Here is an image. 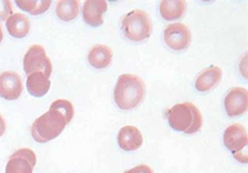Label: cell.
Here are the masks:
<instances>
[{
	"label": "cell",
	"instance_id": "cell-1",
	"mask_svg": "<svg viewBox=\"0 0 248 173\" xmlns=\"http://www.w3.org/2000/svg\"><path fill=\"white\" fill-rule=\"evenodd\" d=\"M145 96V83L137 74L124 73L118 78L114 89L117 106L124 111L137 107Z\"/></svg>",
	"mask_w": 248,
	"mask_h": 173
},
{
	"label": "cell",
	"instance_id": "cell-2",
	"mask_svg": "<svg viewBox=\"0 0 248 173\" xmlns=\"http://www.w3.org/2000/svg\"><path fill=\"white\" fill-rule=\"evenodd\" d=\"M71 120L64 116L55 105L40 116L31 127V135L35 142L44 144L57 138Z\"/></svg>",
	"mask_w": 248,
	"mask_h": 173
},
{
	"label": "cell",
	"instance_id": "cell-3",
	"mask_svg": "<svg viewBox=\"0 0 248 173\" xmlns=\"http://www.w3.org/2000/svg\"><path fill=\"white\" fill-rule=\"evenodd\" d=\"M169 123L172 130L186 134L197 133L202 127V116L192 102L176 104L167 112Z\"/></svg>",
	"mask_w": 248,
	"mask_h": 173
},
{
	"label": "cell",
	"instance_id": "cell-4",
	"mask_svg": "<svg viewBox=\"0 0 248 173\" xmlns=\"http://www.w3.org/2000/svg\"><path fill=\"white\" fill-rule=\"evenodd\" d=\"M122 29L128 40L142 42L152 35L153 24L149 15L143 10H133L122 20Z\"/></svg>",
	"mask_w": 248,
	"mask_h": 173
},
{
	"label": "cell",
	"instance_id": "cell-5",
	"mask_svg": "<svg viewBox=\"0 0 248 173\" xmlns=\"http://www.w3.org/2000/svg\"><path fill=\"white\" fill-rule=\"evenodd\" d=\"M224 144L236 160L242 164H247L246 147L248 144V135L245 127L240 123L231 124L225 130Z\"/></svg>",
	"mask_w": 248,
	"mask_h": 173
},
{
	"label": "cell",
	"instance_id": "cell-6",
	"mask_svg": "<svg viewBox=\"0 0 248 173\" xmlns=\"http://www.w3.org/2000/svg\"><path fill=\"white\" fill-rule=\"evenodd\" d=\"M24 70L27 74L43 72L47 78L52 73V64L47 57L44 47L32 45L24 57Z\"/></svg>",
	"mask_w": 248,
	"mask_h": 173
},
{
	"label": "cell",
	"instance_id": "cell-7",
	"mask_svg": "<svg viewBox=\"0 0 248 173\" xmlns=\"http://www.w3.org/2000/svg\"><path fill=\"white\" fill-rule=\"evenodd\" d=\"M164 41L170 49L176 51L185 50L191 45L192 33L186 25L181 23L171 24L164 30Z\"/></svg>",
	"mask_w": 248,
	"mask_h": 173
},
{
	"label": "cell",
	"instance_id": "cell-8",
	"mask_svg": "<svg viewBox=\"0 0 248 173\" xmlns=\"http://www.w3.org/2000/svg\"><path fill=\"white\" fill-rule=\"evenodd\" d=\"M36 154L28 148H23L10 156L5 166V173H33Z\"/></svg>",
	"mask_w": 248,
	"mask_h": 173
},
{
	"label": "cell",
	"instance_id": "cell-9",
	"mask_svg": "<svg viewBox=\"0 0 248 173\" xmlns=\"http://www.w3.org/2000/svg\"><path fill=\"white\" fill-rule=\"evenodd\" d=\"M23 93V81L15 72H3L0 73V97L13 101L18 99Z\"/></svg>",
	"mask_w": 248,
	"mask_h": 173
},
{
	"label": "cell",
	"instance_id": "cell-10",
	"mask_svg": "<svg viewBox=\"0 0 248 173\" xmlns=\"http://www.w3.org/2000/svg\"><path fill=\"white\" fill-rule=\"evenodd\" d=\"M248 93L245 88L233 87L225 97V109L230 117H238L247 111Z\"/></svg>",
	"mask_w": 248,
	"mask_h": 173
},
{
	"label": "cell",
	"instance_id": "cell-11",
	"mask_svg": "<svg viewBox=\"0 0 248 173\" xmlns=\"http://www.w3.org/2000/svg\"><path fill=\"white\" fill-rule=\"evenodd\" d=\"M107 10L108 2L105 0H86L82 9L83 19L91 27H99L104 24V14Z\"/></svg>",
	"mask_w": 248,
	"mask_h": 173
},
{
	"label": "cell",
	"instance_id": "cell-12",
	"mask_svg": "<svg viewBox=\"0 0 248 173\" xmlns=\"http://www.w3.org/2000/svg\"><path fill=\"white\" fill-rule=\"evenodd\" d=\"M117 143L121 149L125 151H136L142 147L143 136L137 127L126 126L120 130Z\"/></svg>",
	"mask_w": 248,
	"mask_h": 173
},
{
	"label": "cell",
	"instance_id": "cell-13",
	"mask_svg": "<svg viewBox=\"0 0 248 173\" xmlns=\"http://www.w3.org/2000/svg\"><path fill=\"white\" fill-rule=\"evenodd\" d=\"M222 77V69L217 66H210L199 73L195 81V87L202 93L209 91L220 82Z\"/></svg>",
	"mask_w": 248,
	"mask_h": 173
},
{
	"label": "cell",
	"instance_id": "cell-14",
	"mask_svg": "<svg viewBox=\"0 0 248 173\" xmlns=\"http://www.w3.org/2000/svg\"><path fill=\"white\" fill-rule=\"evenodd\" d=\"M5 27L11 36L15 39H24L30 32V19L25 14L14 13L5 20Z\"/></svg>",
	"mask_w": 248,
	"mask_h": 173
},
{
	"label": "cell",
	"instance_id": "cell-15",
	"mask_svg": "<svg viewBox=\"0 0 248 173\" xmlns=\"http://www.w3.org/2000/svg\"><path fill=\"white\" fill-rule=\"evenodd\" d=\"M89 63L96 69L107 68L112 63L113 51L106 45H95L89 52Z\"/></svg>",
	"mask_w": 248,
	"mask_h": 173
},
{
	"label": "cell",
	"instance_id": "cell-16",
	"mask_svg": "<svg viewBox=\"0 0 248 173\" xmlns=\"http://www.w3.org/2000/svg\"><path fill=\"white\" fill-rule=\"evenodd\" d=\"M186 2L183 0H163L160 2V14L165 20L174 21L183 17Z\"/></svg>",
	"mask_w": 248,
	"mask_h": 173
},
{
	"label": "cell",
	"instance_id": "cell-17",
	"mask_svg": "<svg viewBox=\"0 0 248 173\" xmlns=\"http://www.w3.org/2000/svg\"><path fill=\"white\" fill-rule=\"evenodd\" d=\"M26 85L30 95L40 98L49 91L50 80L43 72H34L28 75Z\"/></svg>",
	"mask_w": 248,
	"mask_h": 173
},
{
	"label": "cell",
	"instance_id": "cell-18",
	"mask_svg": "<svg viewBox=\"0 0 248 173\" xmlns=\"http://www.w3.org/2000/svg\"><path fill=\"white\" fill-rule=\"evenodd\" d=\"M80 10V2L77 0H61L57 3L56 13L63 21H71L77 17Z\"/></svg>",
	"mask_w": 248,
	"mask_h": 173
},
{
	"label": "cell",
	"instance_id": "cell-19",
	"mask_svg": "<svg viewBox=\"0 0 248 173\" xmlns=\"http://www.w3.org/2000/svg\"><path fill=\"white\" fill-rule=\"evenodd\" d=\"M17 7L21 10L29 12L32 15H40L45 13L50 8V0H17Z\"/></svg>",
	"mask_w": 248,
	"mask_h": 173
},
{
	"label": "cell",
	"instance_id": "cell-20",
	"mask_svg": "<svg viewBox=\"0 0 248 173\" xmlns=\"http://www.w3.org/2000/svg\"><path fill=\"white\" fill-rule=\"evenodd\" d=\"M13 14L12 3L8 0H0V20H7Z\"/></svg>",
	"mask_w": 248,
	"mask_h": 173
},
{
	"label": "cell",
	"instance_id": "cell-21",
	"mask_svg": "<svg viewBox=\"0 0 248 173\" xmlns=\"http://www.w3.org/2000/svg\"><path fill=\"white\" fill-rule=\"evenodd\" d=\"M124 173H155L154 170L147 165H139L137 167L125 171Z\"/></svg>",
	"mask_w": 248,
	"mask_h": 173
},
{
	"label": "cell",
	"instance_id": "cell-22",
	"mask_svg": "<svg viewBox=\"0 0 248 173\" xmlns=\"http://www.w3.org/2000/svg\"><path fill=\"white\" fill-rule=\"evenodd\" d=\"M5 129H7V124H5V121L3 117L0 115V137L2 136L5 132Z\"/></svg>",
	"mask_w": 248,
	"mask_h": 173
},
{
	"label": "cell",
	"instance_id": "cell-23",
	"mask_svg": "<svg viewBox=\"0 0 248 173\" xmlns=\"http://www.w3.org/2000/svg\"><path fill=\"white\" fill-rule=\"evenodd\" d=\"M3 40V30H2V27L1 24H0V44H1V42Z\"/></svg>",
	"mask_w": 248,
	"mask_h": 173
}]
</instances>
